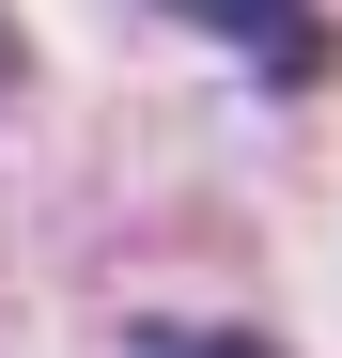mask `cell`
<instances>
[{
    "label": "cell",
    "mask_w": 342,
    "mask_h": 358,
    "mask_svg": "<svg viewBox=\"0 0 342 358\" xmlns=\"http://www.w3.org/2000/svg\"><path fill=\"white\" fill-rule=\"evenodd\" d=\"M16 78H31V31H16V16H0V94H16Z\"/></svg>",
    "instance_id": "3957f363"
},
{
    "label": "cell",
    "mask_w": 342,
    "mask_h": 358,
    "mask_svg": "<svg viewBox=\"0 0 342 358\" xmlns=\"http://www.w3.org/2000/svg\"><path fill=\"white\" fill-rule=\"evenodd\" d=\"M171 16H202L218 47H265L280 78H311V63H327V31H311V0H171Z\"/></svg>",
    "instance_id": "6da1fadb"
},
{
    "label": "cell",
    "mask_w": 342,
    "mask_h": 358,
    "mask_svg": "<svg viewBox=\"0 0 342 358\" xmlns=\"http://www.w3.org/2000/svg\"><path fill=\"white\" fill-rule=\"evenodd\" d=\"M171 358H280V343H249V327H218V343H171Z\"/></svg>",
    "instance_id": "7a4b0ae2"
}]
</instances>
